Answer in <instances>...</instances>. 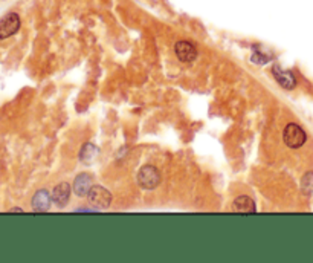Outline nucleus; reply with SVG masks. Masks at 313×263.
<instances>
[{
    "mask_svg": "<svg viewBox=\"0 0 313 263\" xmlns=\"http://www.w3.org/2000/svg\"><path fill=\"white\" fill-rule=\"evenodd\" d=\"M272 59H274V57H272L271 54H268V52L261 51L260 46L254 48V54H252V61H254V63H257V64H266V63H269Z\"/></svg>",
    "mask_w": 313,
    "mask_h": 263,
    "instance_id": "f8f14e48",
    "label": "nucleus"
},
{
    "mask_svg": "<svg viewBox=\"0 0 313 263\" xmlns=\"http://www.w3.org/2000/svg\"><path fill=\"white\" fill-rule=\"evenodd\" d=\"M52 203V194L48 193V190H39L32 198V210L37 213L48 211Z\"/></svg>",
    "mask_w": 313,
    "mask_h": 263,
    "instance_id": "423d86ee",
    "label": "nucleus"
},
{
    "mask_svg": "<svg viewBox=\"0 0 313 263\" xmlns=\"http://www.w3.org/2000/svg\"><path fill=\"white\" fill-rule=\"evenodd\" d=\"M92 187H94V184H92L90 175L81 173V175H78L75 178L72 190H74V193L77 194L78 198H84V196H87V194H89V191L92 190Z\"/></svg>",
    "mask_w": 313,
    "mask_h": 263,
    "instance_id": "0eeeda50",
    "label": "nucleus"
},
{
    "mask_svg": "<svg viewBox=\"0 0 313 263\" xmlns=\"http://www.w3.org/2000/svg\"><path fill=\"white\" fill-rule=\"evenodd\" d=\"M20 29V17L17 13H9L0 20V40L13 37Z\"/></svg>",
    "mask_w": 313,
    "mask_h": 263,
    "instance_id": "20e7f679",
    "label": "nucleus"
},
{
    "mask_svg": "<svg viewBox=\"0 0 313 263\" xmlns=\"http://www.w3.org/2000/svg\"><path fill=\"white\" fill-rule=\"evenodd\" d=\"M177 59L183 63H191L197 59V49L191 41H177L175 46Z\"/></svg>",
    "mask_w": 313,
    "mask_h": 263,
    "instance_id": "39448f33",
    "label": "nucleus"
},
{
    "mask_svg": "<svg viewBox=\"0 0 313 263\" xmlns=\"http://www.w3.org/2000/svg\"><path fill=\"white\" fill-rule=\"evenodd\" d=\"M234 210L237 213H255V202L249 196H238L234 201Z\"/></svg>",
    "mask_w": 313,
    "mask_h": 263,
    "instance_id": "9d476101",
    "label": "nucleus"
},
{
    "mask_svg": "<svg viewBox=\"0 0 313 263\" xmlns=\"http://www.w3.org/2000/svg\"><path fill=\"white\" fill-rule=\"evenodd\" d=\"M303 191L310 194L313 191V173H307L304 178H303Z\"/></svg>",
    "mask_w": 313,
    "mask_h": 263,
    "instance_id": "ddd939ff",
    "label": "nucleus"
},
{
    "mask_svg": "<svg viewBox=\"0 0 313 263\" xmlns=\"http://www.w3.org/2000/svg\"><path fill=\"white\" fill-rule=\"evenodd\" d=\"M160 182V173L153 165H144L137 173V184L144 190H155Z\"/></svg>",
    "mask_w": 313,
    "mask_h": 263,
    "instance_id": "7ed1b4c3",
    "label": "nucleus"
},
{
    "mask_svg": "<svg viewBox=\"0 0 313 263\" xmlns=\"http://www.w3.org/2000/svg\"><path fill=\"white\" fill-rule=\"evenodd\" d=\"M71 185L67 184V182H61L59 184L54 191H52V202L55 205H59V207H66L67 202H69V198H71Z\"/></svg>",
    "mask_w": 313,
    "mask_h": 263,
    "instance_id": "1a4fd4ad",
    "label": "nucleus"
},
{
    "mask_svg": "<svg viewBox=\"0 0 313 263\" xmlns=\"http://www.w3.org/2000/svg\"><path fill=\"white\" fill-rule=\"evenodd\" d=\"M97 156H98V148L94 144H86L83 148H81V153H79L81 162L92 164L97 159Z\"/></svg>",
    "mask_w": 313,
    "mask_h": 263,
    "instance_id": "9b49d317",
    "label": "nucleus"
},
{
    "mask_svg": "<svg viewBox=\"0 0 313 263\" xmlns=\"http://www.w3.org/2000/svg\"><path fill=\"white\" fill-rule=\"evenodd\" d=\"M272 74H274L275 80H276L278 84H280L281 87H284V89H293L296 86L295 75L292 72L281 69L280 66H274L272 67Z\"/></svg>",
    "mask_w": 313,
    "mask_h": 263,
    "instance_id": "6e6552de",
    "label": "nucleus"
},
{
    "mask_svg": "<svg viewBox=\"0 0 313 263\" xmlns=\"http://www.w3.org/2000/svg\"><path fill=\"white\" fill-rule=\"evenodd\" d=\"M87 199L95 210H106L112 203V193L101 185H94L87 194Z\"/></svg>",
    "mask_w": 313,
    "mask_h": 263,
    "instance_id": "f03ea898",
    "label": "nucleus"
},
{
    "mask_svg": "<svg viewBox=\"0 0 313 263\" xmlns=\"http://www.w3.org/2000/svg\"><path fill=\"white\" fill-rule=\"evenodd\" d=\"M9 211H19V213H21L23 210H21V208H11Z\"/></svg>",
    "mask_w": 313,
    "mask_h": 263,
    "instance_id": "4468645a",
    "label": "nucleus"
},
{
    "mask_svg": "<svg viewBox=\"0 0 313 263\" xmlns=\"http://www.w3.org/2000/svg\"><path fill=\"white\" fill-rule=\"evenodd\" d=\"M283 141L287 147L291 148H299L303 147L307 141V135L306 132L299 127L298 124L291 122L286 125V129L283 132Z\"/></svg>",
    "mask_w": 313,
    "mask_h": 263,
    "instance_id": "f257e3e1",
    "label": "nucleus"
}]
</instances>
